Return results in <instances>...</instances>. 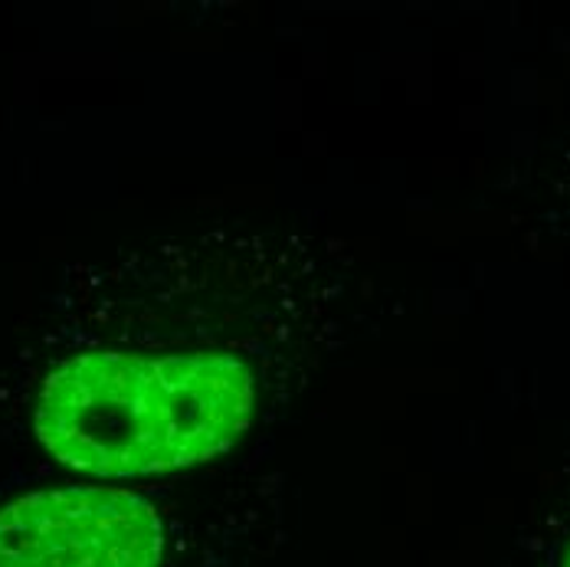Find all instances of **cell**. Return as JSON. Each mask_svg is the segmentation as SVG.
Instances as JSON below:
<instances>
[{"label":"cell","mask_w":570,"mask_h":567,"mask_svg":"<svg viewBox=\"0 0 570 567\" xmlns=\"http://www.w3.org/2000/svg\"><path fill=\"white\" fill-rule=\"evenodd\" d=\"M256 381L227 351H86L37 398L43 450L96 479H141L227 456L253 427Z\"/></svg>","instance_id":"1"},{"label":"cell","mask_w":570,"mask_h":567,"mask_svg":"<svg viewBox=\"0 0 570 567\" xmlns=\"http://www.w3.org/2000/svg\"><path fill=\"white\" fill-rule=\"evenodd\" d=\"M548 567H570V518L564 521V528L558 531L551 555H548Z\"/></svg>","instance_id":"3"},{"label":"cell","mask_w":570,"mask_h":567,"mask_svg":"<svg viewBox=\"0 0 570 567\" xmlns=\"http://www.w3.org/2000/svg\"><path fill=\"white\" fill-rule=\"evenodd\" d=\"M158 509L121 489L69 486L0 509V567H161Z\"/></svg>","instance_id":"2"}]
</instances>
